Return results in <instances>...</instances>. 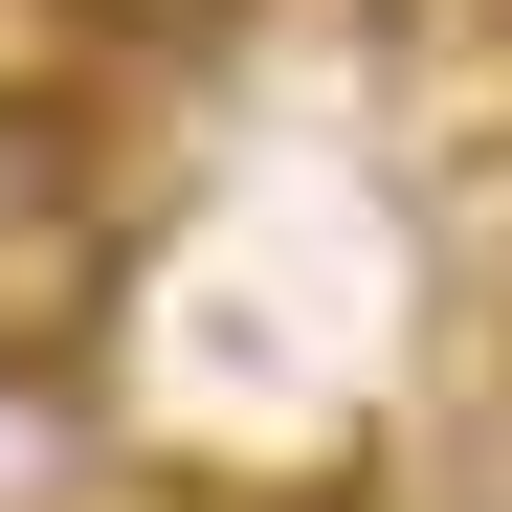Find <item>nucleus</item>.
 I'll list each match as a JSON object with an SVG mask.
<instances>
[{"label":"nucleus","mask_w":512,"mask_h":512,"mask_svg":"<svg viewBox=\"0 0 512 512\" xmlns=\"http://www.w3.org/2000/svg\"><path fill=\"white\" fill-rule=\"evenodd\" d=\"M0 512H134V446H112V401L67 334L0 312Z\"/></svg>","instance_id":"f257e3e1"},{"label":"nucleus","mask_w":512,"mask_h":512,"mask_svg":"<svg viewBox=\"0 0 512 512\" xmlns=\"http://www.w3.org/2000/svg\"><path fill=\"white\" fill-rule=\"evenodd\" d=\"M90 23H112V45H223L245 0H90Z\"/></svg>","instance_id":"f03ea898"}]
</instances>
